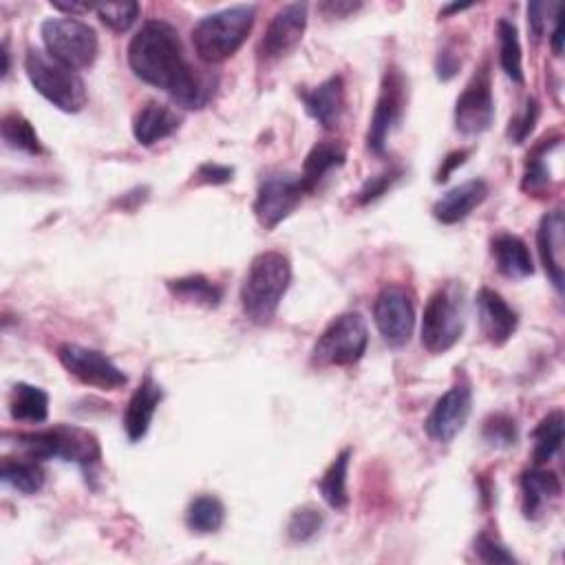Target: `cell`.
<instances>
[{"mask_svg":"<svg viewBox=\"0 0 565 565\" xmlns=\"http://www.w3.org/2000/svg\"><path fill=\"white\" fill-rule=\"evenodd\" d=\"M129 64L140 80L166 91L183 109H204L215 93V82L185 60L179 34L166 21L142 25L129 45Z\"/></svg>","mask_w":565,"mask_h":565,"instance_id":"obj_1","label":"cell"},{"mask_svg":"<svg viewBox=\"0 0 565 565\" xmlns=\"http://www.w3.org/2000/svg\"><path fill=\"white\" fill-rule=\"evenodd\" d=\"M292 282V263L280 252L254 256L241 286V305L254 325H267L288 294Z\"/></svg>","mask_w":565,"mask_h":565,"instance_id":"obj_2","label":"cell"},{"mask_svg":"<svg viewBox=\"0 0 565 565\" xmlns=\"http://www.w3.org/2000/svg\"><path fill=\"white\" fill-rule=\"evenodd\" d=\"M256 21L254 5H237L202 19L193 29V47L202 62L219 64L248 40Z\"/></svg>","mask_w":565,"mask_h":565,"instance_id":"obj_3","label":"cell"},{"mask_svg":"<svg viewBox=\"0 0 565 565\" xmlns=\"http://www.w3.org/2000/svg\"><path fill=\"white\" fill-rule=\"evenodd\" d=\"M16 442L19 448H23L32 459H60L91 468L103 457L98 437L86 429L71 424H58L36 433H21Z\"/></svg>","mask_w":565,"mask_h":565,"instance_id":"obj_4","label":"cell"},{"mask_svg":"<svg viewBox=\"0 0 565 565\" xmlns=\"http://www.w3.org/2000/svg\"><path fill=\"white\" fill-rule=\"evenodd\" d=\"M25 71L34 88L56 109L64 113H80L86 107L88 93L84 80L77 75V71L64 67L47 51L29 49L25 58Z\"/></svg>","mask_w":565,"mask_h":565,"instance_id":"obj_5","label":"cell"},{"mask_svg":"<svg viewBox=\"0 0 565 565\" xmlns=\"http://www.w3.org/2000/svg\"><path fill=\"white\" fill-rule=\"evenodd\" d=\"M466 327V294L459 282H446L437 288L424 308L422 345L431 353L453 349Z\"/></svg>","mask_w":565,"mask_h":565,"instance_id":"obj_6","label":"cell"},{"mask_svg":"<svg viewBox=\"0 0 565 565\" xmlns=\"http://www.w3.org/2000/svg\"><path fill=\"white\" fill-rule=\"evenodd\" d=\"M40 36L47 53L73 71L88 69L100 51L96 29L71 16L45 21Z\"/></svg>","mask_w":565,"mask_h":565,"instance_id":"obj_7","label":"cell"},{"mask_svg":"<svg viewBox=\"0 0 565 565\" xmlns=\"http://www.w3.org/2000/svg\"><path fill=\"white\" fill-rule=\"evenodd\" d=\"M369 345V329L358 312L340 314L329 323L314 345L312 358L318 366H351Z\"/></svg>","mask_w":565,"mask_h":565,"instance_id":"obj_8","label":"cell"},{"mask_svg":"<svg viewBox=\"0 0 565 565\" xmlns=\"http://www.w3.org/2000/svg\"><path fill=\"white\" fill-rule=\"evenodd\" d=\"M407 96L409 84L405 73L398 67H389L383 75L381 96L378 103H375L366 131V146L375 155H383L387 151L392 133L400 127L407 111Z\"/></svg>","mask_w":565,"mask_h":565,"instance_id":"obj_9","label":"cell"},{"mask_svg":"<svg viewBox=\"0 0 565 565\" xmlns=\"http://www.w3.org/2000/svg\"><path fill=\"white\" fill-rule=\"evenodd\" d=\"M58 360L73 375V378H77L82 385H88V387L116 392L129 383L127 373L107 353L98 349L82 347L75 342H64L58 347Z\"/></svg>","mask_w":565,"mask_h":565,"instance_id":"obj_10","label":"cell"},{"mask_svg":"<svg viewBox=\"0 0 565 565\" xmlns=\"http://www.w3.org/2000/svg\"><path fill=\"white\" fill-rule=\"evenodd\" d=\"M305 195L308 193L299 175H267L259 185V193L254 200V215L265 230H274L299 208Z\"/></svg>","mask_w":565,"mask_h":565,"instance_id":"obj_11","label":"cell"},{"mask_svg":"<svg viewBox=\"0 0 565 565\" xmlns=\"http://www.w3.org/2000/svg\"><path fill=\"white\" fill-rule=\"evenodd\" d=\"M373 321L389 347H405L416 329L413 294L402 286H387L375 297Z\"/></svg>","mask_w":565,"mask_h":565,"instance_id":"obj_12","label":"cell"},{"mask_svg":"<svg viewBox=\"0 0 565 565\" xmlns=\"http://www.w3.org/2000/svg\"><path fill=\"white\" fill-rule=\"evenodd\" d=\"M495 120V100L491 88V73L484 67L466 84L455 105V127L466 137H478L491 129Z\"/></svg>","mask_w":565,"mask_h":565,"instance_id":"obj_13","label":"cell"},{"mask_svg":"<svg viewBox=\"0 0 565 565\" xmlns=\"http://www.w3.org/2000/svg\"><path fill=\"white\" fill-rule=\"evenodd\" d=\"M308 29V5L305 3H292L280 8L274 19L269 21L261 43H259V60L265 64L278 62L286 56H290L299 43L303 40V34Z\"/></svg>","mask_w":565,"mask_h":565,"instance_id":"obj_14","label":"cell"},{"mask_svg":"<svg viewBox=\"0 0 565 565\" xmlns=\"http://www.w3.org/2000/svg\"><path fill=\"white\" fill-rule=\"evenodd\" d=\"M470 411H473V392L466 383H459L435 402L424 422V429L431 440L450 444L464 431Z\"/></svg>","mask_w":565,"mask_h":565,"instance_id":"obj_15","label":"cell"},{"mask_svg":"<svg viewBox=\"0 0 565 565\" xmlns=\"http://www.w3.org/2000/svg\"><path fill=\"white\" fill-rule=\"evenodd\" d=\"M476 305H478L484 338L495 347L506 345L517 332V325H519L517 312L504 301L502 294H497L491 288L480 290Z\"/></svg>","mask_w":565,"mask_h":565,"instance_id":"obj_16","label":"cell"},{"mask_svg":"<svg viewBox=\"0 0 565 565\" xmlns=\"http://www.w3.org/2000/svg\"><path fill=\"white\" fill-rule=\"evenodd\" d=\"M486 197H489V183L484 179L464 181L435 202L433 217L444 226L459 224L476 208H480L486 202Z\"/></svg>","mask_w":565,"mask_h":565,"instance_id":"obj_17","label":"cell"},{"mask_svg":"<svg viewBox=\"0 0 565 565\" xmlns=\"http://www.w3.org/2000/svg\"><path fill=\"white\" fill-rule=\"evenodd\" d=\"M305 111L323 129L332 131L340 124L345 113V82L340 75H332L323 84L305 91L301 96Z\"/></svg>","mask_w":565,"mask_h":565,"instance_id":"obj_18","label":"cell"},{"mask_svg":"<svg viewBox=\"0 0 565 565\" xmlns=\"http://www.w3.org/2000/svg\"><path fill=\"white\" fill-rule=\"evenodd\" d=\"M563 232H565L563 211L548 213L541 219V226L537 232V248H539L541 263L558 294L563 292V245H565Z\"/></svg>","mask_w":565,"mask_h":565,"instance_id":"obj_19","label":"cell"},{"mask_svg":"<svg viewBox=\"0 0 565 565\" xmlns=\"http://www.w3.org/2000/svg\"><path fill=\"white\" fill-rule=\"evenodd\" d=\"M161 400H164V392L159 383H155V378L148 373L142 381V385L135 389V394L131 396L124 413V429L131 442H140L146 437Z\"/></svg>","mask_w":565,"mask_h":565,"instance_id":"obj_20","label":"cell"},{"mask_svg":"<svg viewBox=\"0 0 565 565\" xmlns=\"http://www.w3.org/2000/svg\"><path fill=\"white\" fill-rule=\"evenodd\" d=\"M521 495L524 515L528 519H539L561 497V482L552 470L534 466L521 478Z\"/></svg>","mask_w":565,"mask_h":565,"instance_id":"obj_21","label":"cell"},{"mask_svg":"<svg viewBox=\"0 0 565 565\" xmlns=\"http://www.w3.org/2000/svg\"><path fill=\"white\" fill-rule=\"evenodd\" d=\"M179 127L181 118L172 109L159 103H148L137 111L133 120V135L142 146H155L157 142L177 133Z\"/></svg>","mask_w":565,"mask_h":565,"instance_id":"obj_22","label":"cell"},{"mask_svg":"<svg viewBox=\"0 0 565 565\" xmlns=\"http://www.w3.org/2000/svg\"><path fill=\"white\" fill-rule=\"evenodd\" d=\"M345 159H347V151H345V146L340 142H334V140L318 142L310 151V155H308V159L303 164V172L299 175L301 183L305 188V193L312 195L329 172H334L336 168L345 166Z\"/></svg>","mask_w":565,"mask_h":565,"instance_id":"obj_23","label":"cell"},{"mask_svg":"<svg viewBox=\"0 0 565 565\" xmlns=\"http://www.w3.org/2000/svg\"><path fill=\"white\" fill-rule=\"evenodd\" d=\"M491 252L497 269L508 278H526L532 276L534 263L528 245L515 235H497L491 241Z\"/></svg>","mask_w":565,"mask_h":565,"instance_id":"obj_24","label":"cell"},{"mask_svg":"<svg viewBox=\"0 0 565 565\" xmlns=\"http://www.w3.org/2000/svg\"><path fill=\"white\" fill-rule=\"evenodd\" d=\"M563 137L561 135H552V137H543L530 153H528V161H526V172H524V191L530 195H543L550 181H552V170L548 166V157L552 151L561 148Z\"/></svg>","mask_w":565,"mask_h":565,"instance_id":"obj_25","label":"cell"},{"mask_svg":"<svg viewBox=\"0 0 565 565\" xmlns=\"http://www.w3.org/2000/svg\"><path fill=\"white\" fill-rule=\"evenodd\" d=\"M0 480L5 486L14 489L23 495H36L45 486V470L38 464V459H3V468H0Z\"/></svg>","mask_w":565,"mask_h":565,"instance_id":"obj_26","label":"cell"},{"mask_svg":"<svg viewBox=\"0 0 565 565\" xmlns=\"http://www.w3.org/2000/svg\"><path fill=\"white\" fill-rule=\"evenodd\" d=\"M10 413L16 422L43 424L49 416V396L40 387L21 383L12 389Z\"/></svg>","mask_w":565,"mask_h":565,"instance_id":"obj_27","label":"cell"},{"mask_svg":"<svg viewBox=\"0 0 565 565\" xmlns=\"http://www.w3.org/2000/svg\"><path fill=\"white\" fill-rule=\"evenodd\" d=\"M168 290L172 292V297H177L183 303H193V305H202L208 310L219 308L224 292L219 286H215L213 280H208L202 274H193V276H183L177 280L168 282Z\"/></svg>","mask_w":565,"mask_h":565,"instance_id":"obj_28","label":"cell"},{"mask_svg":"<svg viewBox=\"0 0 565 565\" xmlns=\"http://www.w3.org/2000/svg\"><path fill=\"white\" fill-rule=\"evenodd\" d=\"M349 459H351V448H345L325 470V476L318 482V491L327 506L334 510H345L349 506V495H347V470H349Z\"/></svg>","mask_w":565,"mask_h":565,"instance_id":"obj_29","label":"cell"},{"mask_svg":"<svg viewBox=\"0 0 565 565\" xmlns=\"http://www.w3.org/2000/svg\"><path fill=\"white\" fill-rule=\"evenodd\" d=\"M226 521V506L215 495H200L185 510V526L197 534H215Z\"/></svg>","mask_w":565,"mask_h":565,"instance_id":"obj_30","label":"cell"},{"mask_svg":"<svg viewBox=\"0 0 565 565\" xmlns=\"http://www.w3.org/2000/svg\"><path fill=\"white\" fill-rule=\"evenodd\" d=\"M0 131H3V142L12 151H21L27 155H43V142L38 133L34 131L32 122L23 118L21 113H5L3 122H0Z\"/></svg>","mask_w":565,"mask_h":565,"instance_id":"obj_31","label":"cell"},{"mask_svg":"<svg viewBox=\"0 0 565 565\" xmlns=\"http://www.w3.org/2000/svg\"><path fill=\"white\" fill-rule=\"evenodd\" d=\"M497 40H500V64L504 73L513 82L524 84V56H521V43H519V32L515 23L502 19L497 23Z\"/></svg>","mask_w":565,"mask_h":565,"instance_id":"obj_32","label":"cell"},{"mask_svg":"<svg viewBox=\"0 0 565 565\" xmlns=\"http://www.w3.org/2000/svg\"><path fill=\"white\" fill-rule=\"evenodd\" d=\"M532 440H534V448H532L534 466L548 464L561 450V442H563V413L561 411L548 413L539 422V426L532 431Z\"/></svg>","mask_w":565,"mask_h":565,"instance_id":"obj_33","label":"cell"},{"mask_svg":"<svg viewBox=\"0 0 565 565\" xmlns=\"http://www.w3.org/2000/svg\"><path fill=\"white\" fill-rule=\"evenodd\" d=\"M323 524H325V517L318 508L314 506L297 508L288 521V537L294 543H308L321 532Z\"/></svg>","mask_w":565,"mask_h":565,"instance_id":"obj_34","label":"cell"},{"mask_svg":"<svg viewBox=\"0 0 565 565\" xmlns=\"http://www.w3.org/2000/svg\"><path fill=\"white\" fill-rule=\"evenodd\" d=\"M482 437L493 448H510L517 444V422L506 413H495L484 422Z\"/></svg>","mask_w":565,"mask_h":565,"instance_id":"obj_35","label":"cell"},{"mask_svg":"<svg viewBox=\"0 0 565 565\" xmlns=\"http://www.w3.org/2000/svg\"><path fill=\"white\" fill-rule=\"evenodd\" d=\"M140 12L142 8L137 3H107V5H96V14L100 16V21L122 34V32H129L137 19H140Z\"/></svg>","mask_w":565,"mask_h":565,"instance_id":"obj_36","label":"cell"},{"mask_svg":"<svg viewBox=\"0 0 565 565\" xmlns=\"http://www.w3.org/2000/svg\"><path fill=\"white\" fill-rule=\"evenodd\" d=\"M539 120V103L534 98H528L524 111L510 122L508 127V137L513 144H521L528 140V135L532 133L534 124Z\"/></svg>","mask_w":565,"mask_h":565,"instance_id":"obj_37","label":"cell"},{"mask_svg":"<svg viewBox=\"0 0 565 565\" xmlns=\"http://www.w3.org/2000/svg\"><path fill=\"white\" fill-rule=\"evenodd\" d=\"M400 177V170H387V172H383V175H375V177H371L364 185H362V191L358 193V204H362V206H366V204H371V202H375L378 197H383L389 188L394 185V181Z\"/></svg>","mask_w":565,"mask_h":565,"instance_id":"obj_38","label":"cell"},{"mask_svg":"<svg viewBox=\"0 0 565 565\" xmlns=\"http://www.w3.org/2000/svg\"><path fill=\"white\" fill-rule=\"evenodd\" d=\"M476 552L482 561L486 563H515L517 558L513 556V552H508L500 541H495L489 534H482L476 543Z\"/></svg>","mask_w":565,"mask_h":565,"instance_id":"obj_39","label":"cell"},{"mask_svg":"<svg viewBox=\"0 0 565 565\" xmlns=\"http://www.w3.org/2000/svg\"><path fill=\"white\" fill-rule=\"evenodd\" d=\"M235 175V168L230 166H221V164H202L200 170L195 172V181L197 183H213V185H221V183H228Z\"/></svg>","mask_w":565,"mask_h":565,"instance_id":"obj_40","label":"cell"},{"mask_svg":"<svg viewBox=\"0 0 565 565\" xmlns=\"http://www.w3.org/2000/svg\"><path fill=\"white\" fill-rule=\"evenodd\" d=\"M556 5H558V3H552V5H548V3H530V5H528V27H530V34H532L534 43H539L541 36L545 34V25H548L545 16H548L550 10H554Z\"/></svg>","mask_w":565,"mask_h":565,"instance_id":"obj_41","label":"cell"},{"mask_svg":"<svg viewBox=\"0 0 565 565\" xmlns=\"http://www.w3.org/2000/svg\"><path fill=\"white\" fill-rule=\"evenodd\" d=\"M468 155H470V151L461 148V151L450 153L446 159H442V166H440V170H437V175H435V181H437V183L448 181V177L455 172L457 166H461V164L468 159Z\"/></svg>","mask_w":565,"mask_h":565,"instance_id":"obj_42","label":"cell"},{"mask_svg":"<svg viewBox=\"0 0 565 565\" xmlns=\"http://www.w3.org/2000/svg\"><path fill=\"white\" fill-rule=\"evenodd\" d=\"M459 67H461V60L453 51H446V49L440 51V56H437V77L440 80L446 82V80L455 77Z\"/></svg>","mask_w":565,"mask_h":565,"instance_id":"obj_43","label":"cell"},{"mask_svg":"<svg viewBox=\"0 0 565 565\" xmlns=\"http://www.w3.org/2000/svg\"><path fill=\"white\" fill-rule=\"evenodd\" d=\"M356 10H360L358 3H325V5H321V12L327 14V16H332V19H334V16H336V19L347 16V14L356 12Z\"/></svg>","mask_w":565,"mask_h":565,"instance_id":"obj_44","label":"cell"},{"mask_svg":"<svg viewBox=\"0 0 565 565\" xmlns=\"http://www.w3.org/2000/svg\"><path fill=\"white\" fill-rule=\"evenodd\" d=\"M550 43H552L554 56H561V51H563V14H561V10L554 16V29H552Z\"/></svg>","mask_w":565,"mask_h":565,"instance_id":"obj_45","label":"cell"},{"mask_svg":"<svg viewBox=\"0 0 565 565\" xmlns=\"http://www.w3.org/2000/svg\"><path fill=\"white\" fill-rule=\"evenodd\" d=\"M53 10L64 12L71 19H77L82 14H88V12H96V8H93V5H77V3H53Z\"/></svg>","mask_w":565,"mask_h":565,"instance_id":"obj_46","label":"cell"}]
</instances>
